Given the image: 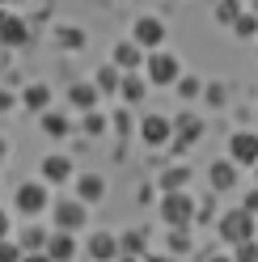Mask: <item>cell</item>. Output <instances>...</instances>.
Listing matches in <instances>:
<instances>
[{
	"mask_svg": "<svg viewBox=\"0 0 258 262\" xmlns=\"http://www.w3.org/2000/svg\"><path fill=\"white\" fill-rule=\"evenodd\" d=\"M161 220H165L169 228L190 224L195 220V194L190 190H165V199H161Z\"/></svg>",
	"mask_w": 258,
	"mask_h": 262,
	"instance_id": "cell-1",
	"label": "cell"
},
{
	"mask_svg": "<svg viewBox=\"0 0 258 262\" xmlns=\"http://www.w3.org/2000/svg\"><path fill=\"white\" fill-rule=\"evenodd\" d=\"M216 228H220V237L229 241V245H241V241L254 237V216H250L246 207H233V211H224V216H220Z\"/></svg>",
	"mask_w": 258,
	"mask_h": 262,
	"instance_id": "cell-2",
	"label": "cell"
},
{
	"mask_svg": "<svg viewBox=\"0 0 258 262\" xmlns=\"http://www.w3.org/2000/svg\"><path fill=\"white\" fill-rule=\"evenodd\" d=\"M178 76H182V63L174 59L169 51H161V47H157V51L148 55V80H153V85H174Z\"/></svg>",
	"mask_w": 258,
	"mask_h": 262,
	"instance_id": "cell-3",
	"label": "cell"
},
{
	"mask_svg": "<svg viewBox=\"0 0 258 262\" xmlns=\"http://www.w3.org/2000/svg\"><path fill=\"white\" fill-rule=\"evenodd\" d=\"M89 220V207L80 203V199H63L55 203V228H63V233H76V228H85Z\"/></svg>",
	"mask_w": 258,
	"mask_h": 262,
	"instance_id": "cell-4",
	"label": "cell"
},
{
	"mask_svg": "<svg viewBox=\"0 0 258 262\" xmlns=\"http://www.w3.org/2000/svg\"><path fill=\"white\" fill-rule=\"evenodd\" d=\"M132 42H136V47H148V51H157V47L165 42V21H161V17H136Z\"/></svg>",
	"mask_w": 258,
	"mask_h": 262,
	"instance_id": "cell-5",
	"label": "cell"
},
{
	"mask_svg": "<svg viewBox=\"0 0 258 262\" xmlns=\"http://www.w3.org/2000/svg\"><path fill=\"white\" fill-rule=\"evenodd\" d=\"M13 199H17V211H22V216H38V211H47V186H42V182H22Z\"/></svg>",
	"mask_w": 258,
	"mask_h": 262,
	"instance_id": "cell-6",
	"label": "cell"
},
{
	"mask_svg": "<svg viewBox=\"0 0 258 262\" xmlns=\"http://www.w3.org/2000/svg\"><path fill=\"white\" fill-rule=\"evenodd\" d=\"M174 136V123L165 119V114H148V119L140 123V140L148 144V148H161V144H169Z\"/></svg>",
	"mask_w": 258,
	"mask_h": 262,
	"instance_id": "cell-7",
	"label": "cell"
},
{
	"mask_svg": "<svg viewBox=\"0 0 258 262\" xmlns=\"http://www.w3.org/2000/svg\"><path fill=\"white\" fill-rule=\"evenodd\" d=\"M229 161L233 165H254L258 161V136L254 131H237V136L229 140Z\"/></svg>",
	"mask_w": 258,
	"mask_h": 262,
	"instance_id": "cell-8",
	"label": "cell"
},
{
	"mask_svg": "<svg viewBox=\"0 0 258 262\" xmlns=\"http://www.w3.org/2000/svg\"><path fill=\"white\" fill-rule=\"evenodd\" d=\"M30 38V30L22 21V13H0V42L5 47H26Z\"/></svg>",
	"mask_w": 258,
	"mask_h": 262,
	"instance_id": "cell-9",
	"label": "cell"
},
{
	"mask_svg": "<svg viewBox=\"0 0 258 262\" xmlns=\"http://www.w3.org/2000/svg\"><path fill=\"white\" fill-rule=\"evenodd\" d=\"M42 254L51 258V262H72V258H76V237L59 228V233L47 237V250H42Z\"/></svg>",
	"mask_w": 258,
	"mask_h": 262,
	"instance_id": "cell-10",
	"label": "cell"
},
{
	"mask_svg": "<svg viewBox=\"0 0 258 262\" xmlns=\"http://www.w3.org/2000/svg\"><path fill=\"white\" fill-rule=\"evenodd\" d=\"M102 194H106L102 173H80V178H76V199H80V203H98Z\"/></svg>",
	"mask_w": 258,
	"mask_h": 262,
	"instance_id": "cell-11",
	"label": "cell"
},
{
	"mask_svg": "<svg viewBox=\"0 0 258 262\" xmlns=\"http://www.w3.org/2000/svg\"><path fill=\"white\" fill-rule=\"evenodd\" d=\"M110 63H115V68H123V72H136L140 63H144V47H136V42H119Z\"/></svg>",
	"mask_w": 258,
	"mask_h": 262,
	"instance_id": "cell-12",
	"label": "cell"
},
{
	"mask_svg": "<svg viewBox=\"0 0 258 262\" xmlns=\"http://www.w3.org/2000/svg\"><path fill=\"white\" fill-rule=\"evenodd\" d=\"M89 254L98 258V262L119 258V237H115V233H93V237H89Z\"/></svg>",
	"mask_w": 258,
	"mask_h": 262,
	"instance_id": "cell-13",
	"label": "cell"
},
{
	"mask_svg": "<svg viewBox=\"0 0 258 262\" xmlns=\"http://www.w3.org/2000/svg\"><path fill=\"white\" fill-rule=\"evenodd\" d=\"M42 178H47V182H68V178H72V161L59 157V152L42 157Z\"/></svg>",
	"mask_w": 258,
	"mask_h": 262,
	"instance_id": "cell-14",
	"label": "cell"
},
{
	"mask_svg": "<svg viewBox=\"0 0 258 262\" xmlns=\"http://www.w3.org/2000/svg\"><path fill=\"white\" fill-rule=\"evenodd\" d=\"M207 178H212L216 190H233V186H237V165H233V161H212Z\"/></svg>",
	"mask_w": 258,
	"mask_h": 262,
	"instance_id": "cell-15",
	"label": "cell"
},
{
	"mask_svg": "<svg viewBox=\"0 0 258 262\" xmlns=\"http://www.w3.org/2000/svg\"><path fill=\"white\" fill-rule=\"evenodd\" d=\"M174 131H178V140H174V152H182V148H190V144H195V140L203 136V123L186 114V119H182L178 127H174Z\"/></svg>",
	"mask_w": 258,
	"mask_h": 262,
	"instance_id": "cell-16",
	"label": "cell"
},
{
	"mask_svg": "<svg viewBox=\"0 0 258 262\" xmlns=\"http://www.w3.org/2000/svg\"><path fill=\"white\" fill-rule=\"evenodd\" d=\"M68 97H72V106H76V110H93V102H98V85H89V80H76Z\"/></svg>",
	"mask_w": 258,
	"mask_h": 262,
	"instance_id": "cell-17",
	"label": "cell"
},
{
	"mask_svg": "<svg viewBox=\"0 0 258 262\" xmlns=\"http://www.w3.org/2000/svg\"><path fill=\"white\" fill-rule=\"evenodd\" d=\"M22 106H26V110H38V114H42L47 106H51V89H47V85H30V89L22 93Z\"/></svg>",
	"mask_w": 258,
	"mask_h": 262,
	"instance_id": "cell-18",
	"label": "cell"
},
{
	"mask_svg": "<svg viewBox=\"0 0 258 262\" xmlns=\"http://www.w3.org/2000/svg\"><path fill=\"white\" fill-rule=\"evenodd\" d=\"M186 182H190V169L186 165H174V169L161 173V190H186Z\"/></svg>",
	"mask_w": 258,
	"mask_h": 262,
	"instance_id": "cell-19",
	"label": "cell"
},
{
	"mask_svg": "<svg viewBox=\"0 0 258 262\" xmlns=\"http://www.w3.org/2000/svg\"><path fill=\"white\" fill-rule=\"evenodd\" d=\"M237 17H241V5H237V0H216V13H212L216 26H233Z\"/></svg>",
	"mask_w": 258,
	"mask_h": 262,
	"instance_id": "cell-20",
	"label": "cell"
},
{
	"mask_svg": "<svg viewBox=\"0 0 258 262\" xmlns=\"http://www.w3.org/2000/svg\"><path fill=\"white\" fill-rule=\"evenodd\" d=\"M42 131H47V136H68V119H63V114L42 110Z\"/></svg>",
	"mask_w": 258,
	"mask_h": 262,
	"instance_id": "cell-21",
	"label": "cell"
},
{
	"mask_svg": "<svg viewBox=\"0 0 258 262\" xmlns=\"http://www.w3.org/2000/svg\"><path fill=\"white\" fill-rule=\"evenodd\" d=\"M233 30H237V38H254L258 34V13H241L233 21Z\"/></svg>",
	"mask_w": 258,
	"mask_h": 262,
	"instance_id": "cell-22",
	"label": "cell"
},
{
	"mask_svg": "<svg viewBox=\"0 0 258 262\" xmlns=\"http://www.w3.org/2000/svg\"><path fill=\"white\" fill-rule=\"evenodd\" d=\"M93 80H98V93H115V89H119V68L110 63V68H102Z\"/></svg>",
	"mask_w": 258,
	"mask_h": 262,
	"instance_id": "cell-23",
	"label": "cell"
},
{
	"mask_svg": "<svg viewBox=\"0 0 258 262\" xmlns=\"http://www.w3.org/2000/svg\"><path fill=\"white\" fill-rule=\"evenodd\" d=\"M55 42H59V47H68V51H76V47H85V34L63 26V30H55Z\"/></svg>",
	"mask_w": 258,
	"mask_h": 262,
	"instance_id": "cell-24",
	"label": "cell"
},
{
	"mask_svg": "<svg viewBox=\"0 0 258 262\" xmlns=\"http://www.w3.org/2000/svg\"><path fill=\"white\" fill-rule=\"evenodd\" d=\"M190 250V233H186V224H178L169 233V254H186Z\"/></svg>",
	"mask_w": 258,
	"mask_h": 262,
	"instance_id": "cell-25",
	"label": "cell"
},
{
	"mask_svg": "<svg viewBox=\"0 0 258 262\" xmlns=\"http://www.w3.org/2000/svg\"><path fill=\"white\" fill-rule=\"evenodd\" d=\"M119 254H144V233H123L119 237Z\"/></svg>",
	"mask_w": 258,
	"mask_h": 262,
	"instance_id": "cell-26",
	"label": "cell"
},
{
	"mask_svg": "<svg viewBox=\"0 0 258 262\" xmlns=\"http://www.w3.org/2000/svg\"><path fill=\"white\" fill-rule=\"evenodd\" d=\"M119 89H123V97H127V102H140V97H144V80L123 76V80H119Z\"/></svg>",
	"mask_w": 258,
	"mask_h": 262,
	"instance_id": "cell-27",
	"label": "cell"
},
{
	"mask_svg": "<svg viewBox=\"0 0 258 262\" xmlns=\"http://www.w3.org/2000/svg\"><path fill=\"white\" fill-rule=\"evenodd\" d=\"M80 127H85V136H102V131H106V119H102V114H93V110H85Z\"/></svg>",
	"mask_w": 258,
	"mask_h": 262,
	"instance_id": "cell-28",
	"label": "cell"
},
{
	"mask_svg": "<svg viewBox=\"0 0 258 262\" xmlns=\"http://www.w3.org/2000/svg\"><path fill=\"white\" fill-rule=\"evenodd\" d=\"M0 262H22V245H13L9 237H0Z\"/></svg>",
	"mask_w": 258,
	"mask_h": 262,
	"instance_id": "cell-29",
	"label": "cell"
},
{
	"mask_svg": "<svg viewBox=\"0 0 258 262\" xmlns=\"http://www.w3.org/2000/svg\"><path fill=\"white\" fill-rule=\"evenodd\" d=\"M178 80H182L178 93L186 97V102H190V97H199V89H203V85H199V76H178Z\"/></svg>",
	"mask_w": 258,
	"mask_h": 262,
	"instance_id": "cell-30",
	"label": "cell"
},
{
	"mask_svg": "<svg viewBox=\"0 0 258 262\" xmlns=\"http://www.w3.org/2000/svg\"><path fill=\"white\" fill-rule=\"evenodd\" d=\"M237 262H258V241H254V237L237 245Z\"/></svg>",
	"mask_w": 258,
	"mask_h": 262,
	"instance_id": "cell-31",
	"label": "cell"
},
{
	"mask_svg": "<svg viewBox=\"0 0 258 262\" xmlns=\"http://www.w3.org/2000/svg\"><path fill=\"white\" fill-rule=\"evenodd\" d=\"M110 127H115L119 136H127V131H132V114H127V110H115V119H110Z\"/></svg>",
	"mask_w": 258,
	"mask_h": 262,
	"instance_id": "cell-32",
	"label": "cell"
},
{
	"mask_svg": "<svg viewBox=\"0 0 258 262\" xmlns=\"http://www.w3.org/2000/svg\"><path fill=\"white\" fill-rule=\"evenodd\" d=\"M22 245H30V250H34V245H47V233H42V228H26V233H22Z\"/></svg>",
	"mask_w": 258,
	"mask_h": 262,
	"instance_id": "cell-33",
	"label": "cell"
},
{
	"mask_svg": "<svg viewBox=\"0 0 258 262\" xmlns=\"http://www.w3.org/2000/svg\"><path fill=\"white\" fill-rule=\"evenodd\" d=\"M241 207H246V211H250V216H258V186H254V190L246 194V203H241Z\"/></svg>",
	"mask_w": 258,
	"mask_h": 262,
	"instance_id": "cell-34",
	"label": "cell"
},
{
	"mask_svg": "<svg viewBox=\"0 0 258 262\" xmlns=\"http://www.w3.org/2000/svg\"><path fill=\"white\" fill-rule=\"evenodd\" d=\"M22 262H51V258H47L42 250H34V254H22Z\"/></svg>",
	"mask_w": 258,
	"mask_h": 262,
	"instance_id": "cell-35",
	"label": "cell"
},
{
	"mask_svg": "<svg viewBox=\"0 0 258 262\" xmlns=\"http://www.w3.org/2000/svg\"><path fill=\"white\" fill-rule=\"evenodd\" d=\"M0 237H9V216L0 211Z\"/></svg>",
	"mask_w": 258,
	"mask_h": 262,
	"instance_id": "cell-36",
	"label": "cell"
},
{
	"mask_svg": "<svg viewBox=\"0 0 258 262\" xmlns=\"http://www.w3.org/2000/svg\"><path fill=\"white\" fill-rule=\"evenodd\" d=\"M9 106H13V97H9V93H0V110H9Z\"/></svg>",
	"mask_w": 258,
	"mask_h": 262,
	"instance_id": "cell-37",
	"label": "cell"
},
{
	"mask_svg": "<svg viewBox=\"0 0 258 262\" xmlns=\"http://www.w3.org/2000/svg\"><path fill=\"white\" fill-rule=\"evenodd\" d=\"M148 262H174V258H169V254H153Z\"/></svg>",
	"mask_w": 258,
	"mask_h": 262,
	"instance_id": "cell-38",
	"label": "cell"
},
{
	"mask_svg": "<svg viewBox=\"0 0 258 262\" xmlns=\"http://www.w3.org/2000/svg\"><path fill=\"white\" fill-rule=\"evenodd\" d=\"M119 262H140V254H119Z\"/></svg>",
	"mask_w": 258,
	"mask_h": 262,
	"instance_id": "cell-39",
	"label": "cell"
},
{
	"mask_svg": "<svg viewBox=\"0 0 258 262\" xmlns=\"http://www.w3.org/2000/svg\"><path fill=\"white\" fill-rule=\"evenodd\" d=\"M207 262H233V258H224V254H212V258H207Z\"/></svg>",
	"mask_w": 258,
	"mask_h": 262,
	"instance_id": "cell-40",
	"label": "cell"
},
{
	"mask_svg": "<svg viewBox=\"0 0 258 262\" xmlns=\"http://www.w3.org/2000/svg\"><path fill=\"white\" fill-rule=\"evenodd\" d=\"M5 157H9V148H5V140H0V161H5Z\"/></svg>",
	"mask_w": 258,
	"mask_h": 262,
	"instance_id": "cell-41",
	"label": "cell"
},
{
	"mask_svg": "<svg viewBox=\"0 0 258 262\" xmlns=\"http://www.w3.org/2000/svg\"><path fill=\"white\" fill-rule=\"evenodd\" d=\"M254 237H258V216H254Z\"/></svg>",
	"mask_w": 258,
	"mask_h": 262,
	"instance_id": "cell-42",
	"label": "cell"
},
{
	"mask_svg": "<svg viewBox=\"0 0 258 262\" xmlns=\"http://www.w3.org/2000/svg\"><path fill=\"white\" fill-rule=\"evenodd\" d=\"M254 178H258V161H254Z\"/></svg>",
	"mask_w": 258,
	"mask_h": 262,
	"instance_id": "cell-43",
	"label": "cell"
},
{
	"mask_svg": "<svg viewBox=\"0 0 258 262\" xmlns=\"http://www.w3.org/2000/svg\"><path fill=\"white\" fill-rule=\"evenodd\" d=\"M0 5H13V0H0Z\"/></svg>",
	"mask_w": 258,
	"mask_h": 262,
	"instance_id": "cell-44",
	"label": "cell"
},
{
	"mask_svg": "<svg viewBox=\"0 0 258 262\" xmlns=\"http://www.w3.org/2000/svg\"><path fill=\"white\" fill-rule=\"evenodd\" d=\"M254 9H258V0H254Z\"/></svg>",
	"mask_w": 258,
	"mask_h": 262,
	"instance_id": "cell-45",
	"label": "cell"
}]
</instances>
